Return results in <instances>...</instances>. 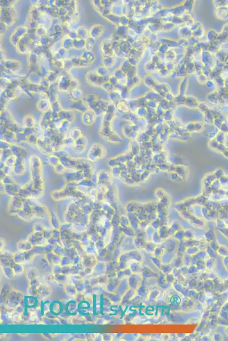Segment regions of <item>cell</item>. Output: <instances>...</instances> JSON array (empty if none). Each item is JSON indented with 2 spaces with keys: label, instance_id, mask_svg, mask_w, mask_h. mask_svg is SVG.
Listing matches in <instances>:
<instances>
[{
  "label": "cell",
  "instance_id": "cell-11",
  "mask_svg": "<svg viewBox=\"0 0 228 341\" xmlns=\"http://www.w3.org/2000/svg\"><path fill=\"white\" fill-rule=\"evenodd\" d=\"M82 95V92L79 89H72L70 92V97L74 99V98L76 100H79Z\"/></svg>",
  "mask_w": 228,
  "mask_h": 341
},
{
  "label": "cell",
  "instance_id": "cell-6",
  "mask_svg": "<svg viewBox=\"0 0 228 341\" xmlns=\"http://www.w3.org/2000/svg\"><path fill=\"white\" fill-rule=\"evenodd\" d=\"M81 58L85 60L86 61H87L90 64L94 62L96 60V56L92 51H90L87 50H86L82 53Z\"/></svg>",
  "mask_w": 228,
  "mask_h": 341
},
{
  "label": "cell",
  "instance_id": "cell-8",
  "mask_svg": "<svg viewBox=\"0 0 228 341\" xmlns=\"http://www.w3.org/2000/svg\"><path fill=\"white\" fill-rule=\"evenodd\" d=\"M96 39L94 38H92V37L88 38V39L86 40V44H85V48L87 51H92L95 48L96 45Z\"/></svg>",
  "mask_w": 228,
  "mask_h": 341
},
{
  "label": "cell",
  "instance_id": "cell-3",
  "mask_svg": "<svg viewBox=\"0 0 228 341\" xmlns=\"http://www.w3.org/2000/svg\"><path fill=\"white\" fill-rule=\"evenodd\" d=\"M86 79L89 84L101 87V76L96 74V71L95 72H89L86 75Z\"/></svg>",
  "mask_w": 228,
  "mask_h": 341
},
{
  "label": "cell",
  "instance_id": "cell-4",
  "mask_svg": "<svg viewBox=\"0 0 228 341\" xmlns=\"http://www.w3.org/2000/svg\"><path fill=\"white\" fill-rule=\"evenodd\" d=\"M70 79H68L66 76H62L60 78L59 80V88L63 92H66L70 89Z\"/></svg>",
  "mask_w": 228,
  "mask_h": 341
},
{
  "label": "cell",
  "instance_id": "cell-7",
  "mask_svg": "<svg viewBox=\"0 0 228 341\" xmlns=\"http://www.w3.org/2000/svg\"><path fill=\"white\" fill-rule=\"evenodd\" d=\"M73 66L86 67L90 64L89 63L82 58H73L71 59Z\"/></svg>",
  "mask_w": 228,
  "mask_h": 341
},
{
  "label": "cell",
  "instance_id": "cell-1",
  "mask_svg": "<svg viewBox=\"0 0 228 341\" xmlns=\"http://www.w3.org/2000/svg\"><path fill=\"white\" fill-rule=\"evenodd\" d=\"M27 29L25 27L20 26L18 27L13 34L11 37V42L12 44L16 45L18 44L19 42L22 39L24 35L27 33Z\"/></svg>",
  "mask_w": 228,
  "mask_h": 341
},
{
  "label": "cell",
  "instance_id": "cell-10",
  "mask_svg": "<svg viewBox=\"0 0 228 341\" xmlns=\"http://www.w3.org/2000/svg\"><path fill=\"white\" fill-rule=\"evenodd\" d=\"M86 40L80 38H77L73 41V48L76 49H82L85 48Z\"/></svg>",
  "mask_w": 228,
  "mask_h": 341
},
{
  "label": "cell",
  "instance_id": "cell-5",
  "mask_svg": "<svg viewBox=\"0 0 228 341\" xmlns=\"http://www.w3.org/2000/svg\"><path fill=\"white\" fill-rule=\"evenodd\" d=\"M76 33L77 35L78 38H80L82 39L86 40L88 38H90V32L86 28L83 26H80L78 27L76 30Z\"/></svg>",
  "mask_w": 228,
  "mask_h": 341
},
{
  "label": "cell",
  "instance_id": "cell-9",
  "mask_svg": "<svg viewBox=\"0 0 228 341\" xmlns=\"http://www.w3.org/2000/svg\"><path fill=\"white\" fill-rule=\"evenodd\" d=\"M73 39L70 38L69 36H66L63 39V47L65 50H69L73 48Z\"/></svg>",
  "mask_w": 228,
  "mask_h": 341
},
{
  "label": "cell",
  "instance_id": "cell-2",
  "mask_svg": "<svg viewBox=\"0 0 228 341\" xmlns=\"http://www.w3.org/2000/svg\"><path fill=\"white\" fill-rule=\"evenodd\" d=\"M104 31V27L101 24L94 25L90 30V37L94 39L100 38Z\"/></svg>",
  "mask_w": 228,
  "mask_h": 341
}]
</instances>
